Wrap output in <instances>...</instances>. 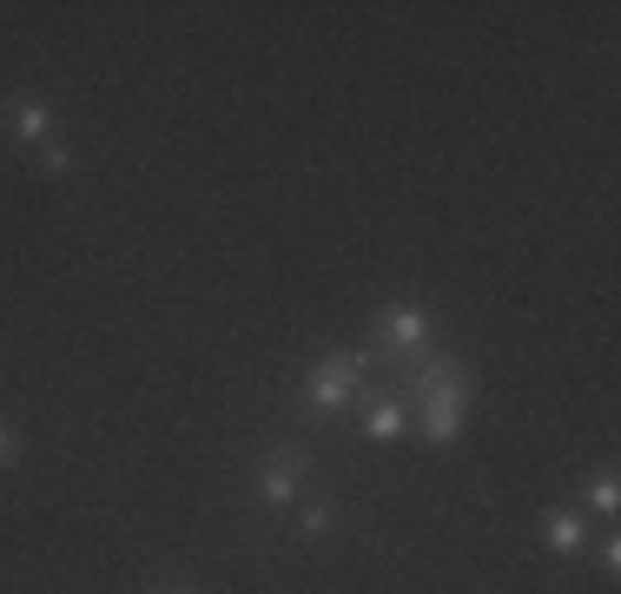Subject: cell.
I'll return each mask as SVG.
<instances>
[{"label":"cell","instance_id":"1","mask_svg":"<svg viewBox=\"0 0 621 594\" xmlns=\"http://www.w3.org/2000/svg\"><path fill=\"white\" fill-rule=\"evenodd\" d=\"M7 119H13V132H20L26 145H40V165H46V172H66V145L53 139V106H46V99H13Z\"/></svg>","mask_w":621,"mask_h":594},{"label":"cell","instance_id":"2","mask_svg":"<svg viewBox=\"0 0 621 594\" xmlns=\"http://www.w3.org/2000/svg\"><path fill=\"white\" fill-rule=\"evenodd\" d=\"M357 384H364V357H331V364H318L304 377V403L311 410H338V403L357 397Z\"/></svg>","mask_w":621,"mask_h":594},{"label":"cell","instance_id":"3","mask_svg":"<svg viewBox=\"0 0 621 594\" xmlns=\"http://www.w3.org/2000/svg\"><path fill=\"white\" fill-rule=\"evenodd\" d=\"M384 350L404 364V370H417V357L430 350V317L417 311V304H404V311H390L384 317Z\"/></svg>","mask_w":621,"mask_h":594},{"label":"cell","instance_id":"4","mask_svg":"<svg viewBox=\"0 0 621 594\" xmlns=\"http://www.w3.org/2000/svg\"><path fill=\"white\" fill-rule=\"evenodd\" d=\"M258 489H265V503H298V489H304V463H298V456L265 463V469H258Z\"/></svg>","mask_w":621,"mask_h":594},{"label":"cell","instance_id":"5","mask_svg":"<svg viewBox=\"0 0 621 594\" xmlns=\"http://www.w3.org/2000/svg\"><path fill=\"white\" fill-rule=\"evenodd\" d=\"M549 549H556L563 562H569V555H582V549H589V522H582L576 509H563V516L549 522Z\"/></svg>","mask_w":621,"mask_h":594},{"label":"cell","instance_id":"6","mask_svg":"<svg viewBox=\"0 0 621 594\" xmlns=\"http://www.w3.org/2000/svg\"><path fill=\"white\" fill-rule=\"evenodd\" d=\"M364 436H371V443H397V436H404V410H397V403H371V410H364Z\"/></svg>","mask_w":621,"mask_h":594},{"label":"cell","instance_id":"7","mask_svg":"<svg viewBox=\"0 0 621 594\" xmlns=\"http://www.w3.org/2000/svg\"><path fill=\"white\" fill-rule=\"evenodd\" d=\"M589 503H596L602 516H615V503H621V483H615V469H602V476L589 483Z\"/></svg>","mask_w":621,"mask_h":594},{"label":"cell","instance_id":"8","mask_svg":"<svg viewBox=\"0 0 621 594\" xmlns=\"http://www.w3.org/2000/svg\"><path fill=\"white\" fill-rule=\"evenodd\" d=\"M298 529H304V536H324V529H331V503H304V509H298Z\"/></svg>","mask_w":621,"mask_h":594},{"label":"cell","instance_id":"9","mask_svg":"<svg viewBox=\"0 0 621 594\" xmlns=\"http://www.w3.org/2000/svg\"><path fill=\"white\" fill-rule=\"evenodd\" d=\"M7 456H13V430L0 423V463H7Z\"/></svg>","mask_w":621,"mask_h":594},{"label":"cell","instance_id":"10","mask_svg":"<svg viewBox=\"0 0 621 594\" xmlns=\"http://www.w3.org/2000/svg\"><path fill=\"white\" fill-rule=\"evenodd\" d=\"M172 594H185V588H172Z\"/></svg>","mask_w":621,"mask_h":594}]
</instances>
